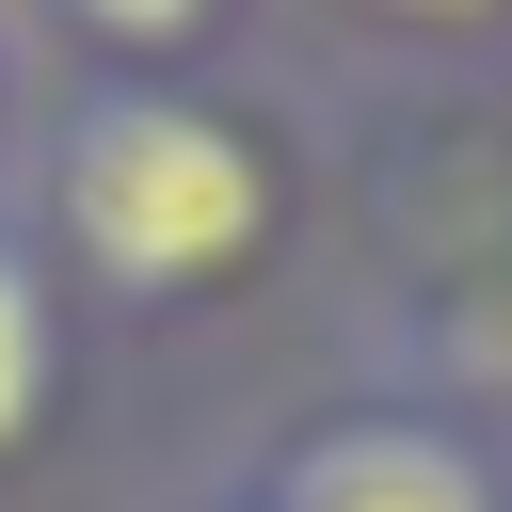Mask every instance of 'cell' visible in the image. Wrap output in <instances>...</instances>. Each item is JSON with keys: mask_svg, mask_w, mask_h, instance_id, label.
<instances>
[{"mask_svg": "<svg viewBox=\"0 0 512 512\" xmlns=\"http://www.w3.org/2000/svg\"><path fill=\"white\" fill-rule=\"evenodd\" d=\"M64 224H80V256H96L112 288H208V272L256 256L272 176H256V144H240L224 112H192V96H96L80 144H64Z\"/></svg>", "mask_w": 512, "mask_h": 512, "instance_id": "cell-1", "label": "cell"}, {"mask_svg": "<svg viewBox=\"0 0 512 512\" xmlns=\"http://www.w3.org/2000/svg\"><path fill=\"white\" fill-rule=\"evenodd\" d=\"M384 16H496V0H384Z\"/></svg>", "mask_w": 512, "mask_h": 512, "instance_id": "cell-6", "label": "cell"}, {"mask_svg": "<svg viewBox=\"0 0 512 512\" xmlns=\"http://www.w3.org/2000/svg\"><path fill=\"white\" fill-rule=\"evenodd\" d=\"M32 400H48V288H32V256L0 240V448L32 432Z\"/></svg>", "mask_w": 512, "mask_h": 512, "instance_id": "cell-3", "label": "cell"}, {"mask_svg": "<svg viewBox=\"0 0 512 512\" xmlns=\"http://www.w3.org/2000/svg\"><path fill=\"white\" fill-rule=\"evenodd\" d=\"M272 512H496V496H480V464H464L448 432L368 416V432H320V448L272 480Z\"/></svg>", "mask_w": 512, "mask_h": 512, "instance_id": "cell-2", "label": "cell"}, {"mask_svg": "<svg viewBox=\"0 0 512 512\" xmlns=\"http://www.w3.org/2000/svg\"><path fill=\"white\" fill-rule=\"evenodd\" d=\"M80 16H96V32H128V48H160V32H192L208 0H80Z\"/></svg>", "mask_w": 512, "mask_h": 512, "instance_id": "cell-4", "label": "cell"}, {"mask_svg": "<svg viewBox=\"0 0 512 512\" xmlns=\"http://www.w3.org/2000/svg\"><path fill=\"white\" fill-rule=\"evenodd\" d=\"M464 368H496V384H512V288H496V304H464Z\"/></svg>", "mask_w": 512, "mask_h": 512, "instance_id": "cell-5", "label": "cell"}]
</instances>
